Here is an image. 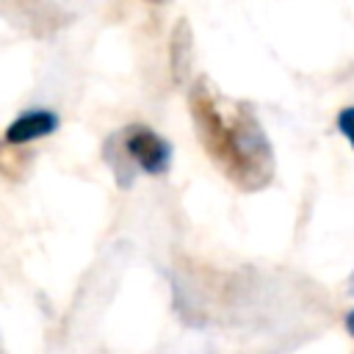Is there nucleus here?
Returning a JSON list of instances; mask_svg holds the SVG:
<instances>
[{
	"label": "nucleus",
	"mask_w": 354,
	"mask_h": 354,
	"mask_svg": "<svg viewBox=\"0 0 354 354\" xmlns=\"http://www.w3.org/2000/svg\"><path fill=\"white\" fill-rule=\"evenodd\" d=\"M188 111L205 152L241 191H260L274 180V149L249 102H238L224 116L213 86L199 77L188 88Z\"/></svg>",
	"instance_id": "nucleus-1"
},
{
	"label": "nucleus",
	"mask_w": 354,
	"mask_h": 354,
	"mask_svg": "<svg viewBox=\"0 0 354 354\" xmlns=\"http://www.w3.org/2000/svg\"><path fill=\"white\" fill-rule=\"evenodd\" d=\"M122 133V141L130 152V158L136 160V166L147 174H166L171 166V144L158 136L152 127L147 124H127Z\"/></svg>",
	"instance_id": "nucleus-2"
},
{
	"label": "nucleus",
	"mask_w": 354,
	"mask_h": 354,
	"mask_svg": "<svg viewBox=\"0 0 354 354\" xmlns=\"http://www.w3.org/2000/svg\"><path fill=\"white\" fill-rule=\"evenodd\" d=\"M58 130V113L47 111V108H30L25 113H19L8 127H6V144L11 147H22L30 141H39L50 133Z\"/></svg>",
	"instance_id": "nucleus-3"
},
{
	"label": "nucleus",
	"mask_w": 354,
	"mask_h": 354,
	"mask_svg": "<svg viewBox=\"0 0 354 354\" xmlns=\"http://www.w3.org/2000/svg\"><path fill=\"white\" fill-rule=\"evenodd\" d=\"M191 64H194V33H191V22L183 17L174 22L171 39H169V69H171V80L177 86H183L188 80Z\"/></svg>",
	"instance_id": "nucleus-4"
},
{
	"label": "nucleus",
	"mask_w": 354,
	"mask_h": 354,
	"mask_svg": "<svg viewBox=\"0 0 354 354\" xmlns=\"http://www.w3.org/2000/svg\"><path fill=\"white\" fill-rule=\"evenodd\" d=\"M105 160L111 163L116 185L119 188H130L133 185V174H136V160L130 158V152H127V147L122 141V133H113L105 141Z\"/></svg>",
	"instance_id": "nucleus-5"
},
{
	"label": "nucleus",
	"mask_w": 354,
	"mask_h": 354,
	"mask_svg": "<svg viewBox=\"0 0 354 354\" xmlns=\"http://www.w3.org/2000/svg\"><path fill=\"white\" fill-rule=\"evenodd\" d=\"M337 130L346 136V141H348L351 149H354V108H343V111L337 113Z\"/></svg>",
	"instance_id": "nucleus-6"
},
{
	"label": "nucleus",
	"mask_w": 354,
	"mask_h": 354,
	"mask_svg": "<svg viewBox=\"0 0 354 354\" xmlns=\"http://www.w3.org/2000/svg\"><path fill=\"white\" fill-rule=\"evenodd\" d=\"M343 324H346V332H348V335L354 337V310H351V313L346 315V321H343Z\"/></svg>",
	"instance_id": "nucleus-7"
},
{
	"label": "nucleus",
	"mask_w": 354,
	"mask_h": 354,
	"mask_svg": "<svg viewBox=\"0 0 354 354\" xmlns=\"http://www.w3.org/2000/svg\"><path fill=\"white\" fill-rule=\"evenodd\" d=\"M348 293H354V271H351V277H348Z\"/></svg>",
	"instance_id": "nucleus-8"
},
{
	"label": "nucleus",
	"mask_w": 354,
	"mask_h": 354,
	"mask_svg": "<svg viewBox=\"0 0 354 354\" xmlns=\"http://www.w3.org/2000/svg\"><path fill=\"white\" fill-rule=\"evenodd\" d=\"M144 3H152V6H163V3H169V0H144Z\"/></svg>",
	"instance_id": "nucleus-9"
}]
</instances>
